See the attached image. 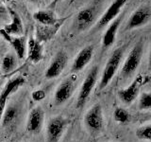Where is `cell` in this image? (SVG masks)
I'll use <instances>...</instances> for the list:
<instances>
[{
  "mask_svg": "<svg viewBox=\"0 0 151 142\" xmlns=\"http://www.w3.org/2000/svg\"><path fill=\"white\" fill-rule=\"evenodd\" d=\"M113 118L118 123L126 124V123H129L131 120V116L129 113V111H127L126 109L122 107H118L113 112Z\"/></svg>",
  "mask_w": 151,
  "mask_h": 142,
  "instance_id": "603a6c76",
  "label": "cell"
},
{
  "mask_svg": "<svg viewBox=\"0 0 151 142\" xmlns=\"http://www.w3.org/2000/svg\"><path fill=\"white\" fill-rule=\"evenodd\" d=\"M141 85H142V77L138 76V77L132 80V83L129 85H127V87L122 88L118 91L117 94L118 98L120 99V101L124 104L129 105L139 96Z\"/></svg>",
  "mask_w": 151,
  "mask_h": 142,
  "instance_id": "30bf717a",
  "label": "cell"
},
{
  "mask_svg": "<svg viewBox=\"0 0 151 142\" xmlns=\"http://www.w3.org/2000/svg\"><path fill=\"white\" fill-rule=\"evenodd\" d=\"M135 135L137 138L145 141H151V123L139 127L136 130Z\"/></svg>",
  "mask_w": 151,
  "mask_h": 142,
  "instance_id": "cb8c5ba5",
  "label": "cell"
},
{
  "mask_svg": "<svg viewBox=\"0 0 151 142\" xmlns=\"http://www.w3.org/2000/svg\"><path fill=\"white\" fill-rule=\"evenodd\" d=\"M68 62V56L64 51L60 50L55 55V57L50 63L48 68L46 69L45 78L46 79H55L63 72L66 64Z\"/></svg>",
  "mask_w": 151,
  "mask_h": 142,
  "instance_id": "8fae6325",
  "label": "cell"
},
{
  "mask_svg": "<svg viewBox=\"0 0 151 142\" xmlns=\"http://www.w3.org/2000/svg\"><path fill=\"white\" fill-rule=\"evenodd\" d=\"M143 52L144 43L143 41H140L133 46V49H131L127 59L125 60L124 64H123L121 68V76L123 79L127 80L134 75V73L140 66L142 57H143Z\"/></svg>",
  "mask_w": 151,
  "mask_h": 142,
  "instance_id": "7a4b0ae2",
  "label": "cell"
},
{
  "mask_svg": "<svg viewBox=\"0 0 151 142\" xmlns=\"http://www.w3.org/2000/svg\"><path fill=\"white\" fill-rule=\"evenodd\" d=\"M122 15H119L115 20H113L109 28H107V30L105 31L103 35V40H102V45L103 46L107 49V47L112 46L114 44L115 39H116V34H117V30L119 28V26L122 22Z\"/></svg>",
  "mask_w": 151,
  "mask_h": 142,
  "instance_id": "9a60e30c",
  "label": "cell"
},
{
  "mask_svg": "<svg viewBox=\"0 0 151 142\" xmlns=\"http://www.w3.org/2000/svg\"><path fill=\"white\" fill-rule=\"evenodd\" d=\"M24 83H25V80L22 77H17L15 79L9 80L8 84L6 85V87H5V89L2 91L1 95H0V123H1L2 120L3 114L5 110H6V102L8 98L14 90H16L19 86L24 84Z\"/></svg>",
  "mask_w": 151,
  "mask_h": 142,
  "instance_id": "5bb4252c",
  "label": "cell"
},
{
  "mask_svg": "<svg viewBox=\"0 0 151 142\" xmlns=\"http://www.w3.org/2000/svg\"><path fill=\"white\" fill-rule=\"evenodd\" d=\"M3 9V8H2V6H1V4H0V11H2Z\"/></svg>",
  "mask_w": 151,
  "mask_h": 142,
  "instance_id": "4dcf8cb0",
  "label": "cell"
},
{
  "mask_svg": "<svg viewBox=\"0 0 151 142\" xmlns=\"http://www.w3.org/2000/svg\"><path fill=\"white\" fill-rule=\"evenodd\" d=\"M59 1H60V0H54L53 3H52V6H55V5H56L57 3H58Z\"/></svg>",
  "mask_w": 151,
  "mask_h": 142,
  "instance_id": "f1b7e54d",
  "label": "cell"
},
{
  "mask_svg": "<svg viewBox=\"0 0 151 142\" xmlns=\"http://www.w3.org/2000/svg\"><path fill=\"white\" fill-rule=\"evenodd\" d=\"M76 89V79L74 77H68L64 79L61 83L57 87L54 94V104L60 106L64 104L72 97Z\"/></svg>",
  "mask_w": 151,
  "mask_h": 142,
  "instance_id": "5b68a950",
  "label": "cell"
},
{
  "mask_svg": "<svg viewBox=\"0 0 151 142\" xmlns=\"http://www.w3.org/2000/svg\"><path fill=\"white\" fill-rule=\"evenodd\" d=\"M45 120V111L40 106L33 108L27 117V130L31 134L40 133Z\"/></svg>",
  "mask_w": 151,
  "mask_h": 142,
  "instance_id": "7c38bea8",
  "label": "cell"
},
{
  "mask_svg": "<svg viewBox=\"0 0 151 142\" xmlns=\"http://www.w3.org/2000/svg\"><path fill=\"white\" fill-rule=\"evenodd\" d=\"M98 74H99V68L97 65L93 66V68L90 69L79 89V93L77 99L78 108H81L86 104L89 97L91 96V94L93 92L94 85L96 84Z\"/></svg>",
  "mask_w": 151,
  "mask_h": 142,
  "instance_id": "3957f363",
  "label": "cell"
},
{
  "mask_svg": "<svg viewBox=\"0 0 151 142\" xmlns=\"http://www.w3.org/2000/svg\"><path fill=\"white\" fill-rule=\"evenodd\" d=\"M35 20L45 26H54L58 23L55 14L50 11H39L33 15Z\"/></svg>",
  "mask_w": 151,
  "mask_h": 142,
  "instance_id": "ac0fdd59",
  "label": "cell"
},
{
  "mask_svg": "<svg viewBox=\"0 0 151 142\" xmlns=\"http://www.w3.org/2000/svg\"><path fill=\"white\" fill-rule=\"evenodd\" d=\"M84 125L93 134L100 132L103 129L104 117L101 104L96 103L86 112L84 116Z\"/></svg>",
  "mask_w": 151,
  "mask_h": 142,
  "instance_id": "277c9868",
  "label": "cell"
},
{
  "mask_svg": "<svg viewBox=\"0 0 151 142\" xmlns=\"http://www.w3.org/2000/svg\"><path fill=\"white\" fill-rule=\"evenodd\" d=\"M97 14V8L96 6H90L83 9H81L76 16L75 25L77 30L79 31H84L91 28L93 24L96 22Z\"/></svg>",
  "mask_w": 151,
  "mask_h": 142,
  "instance_id": "52a82bcc",
  "label": "cell"
},
{
  "mask_svg": "<svg viewBox=\"0 0 151 142\" xmlns=\"http://www.w3.org/2000/svg\"><path fill=\"white\" fill-rule=\"evenodd\" d=\"M60 25H54V26H45L42 25L37 28V37L39 41H45L49 40L58 30Z\"/></svg>",
  "mask_w": 151,
  "mask_h": 142,
  "instance_id": "d6986e66",
  "label": "cell"
},
{
  "mask_svg": "<svg viewBox=\"0 0 151 142\" xmlns=\"http://www.w3.org/2000/svg\"><path fill=\"white\" fill-rule=\"evenodd\" d=\"M94 49L93 46H87L79 51V53L77 55L74 63L72 64V72H79L83 68H85L90 62H91L93 56Z\"/></svg>",
  "mask_w": 151,
  "mask_h": 142,
  "instance_id": "4fadbf2b",
  "label": "cell"
},
{
  "mask_svg": "<svg viewBox=\"0 0 151 142\" xmlns=\"http://www.w3.org/2000/svg\"><path fill=\"white\" fill-rule=\"evenodd\" d=\"M16 65H17V63H16L15 56L12 53H9L3 58L1 70L4 74L11 73L12 71H13L14 68L16 67Z\"/></svg>",
  "mask_w": 151,
  "mask_h": 142,
  "instance_id": "44dd1931",
  "label": "cell"
},
{
  "mask_svg": "<svg viewBox=\"0 0 151 142\" xmlns=\"http://www.w3.org/2000/svg\"><path fill=\"white\" fill-rule=\"evenodd\" d=\"M112 142H115V141H112Z\"/></svg>",
  "mask_w": 151,
  "mask_h": 142,
  "instance_id": "d6a6232c",
  "label": "cell"
},
{
  "mask_svg": "<svg viewBox=\"0 0 151 142\" xmlns=\"http://www.w3.org/2000/svg\"><path fill=\"white\" fill-rule=\"evenodd\" d=\"M12 46L13 47L14 51L18 57V59H24L25 56L27 54V43H26V39L25 37H16V38H13L12 41Z\"/></svg>",
  "mask_w": 151,
  "mask_h": 142,
  "instance_id": "ffe728a7",
  "label": "cell"
},
{
  "mask_svg": "<svg viewBox=\"0 0 151 142\" xmlns=\"http://www.w3.org/2000/svg\"><path fill=\"white\" fill-rule=\"evenodd\" d=\"M29 1H31V2H34V3H36V2H39L40 0H29Z\"/></svg>",
  "mask_w": 151,
  "mask_h": 142,
  "instance_id": "f546056e",
  "label": "cell"
},
{
  "mask_svg": "<svg viewBox=\"0 0 151 142\" xmlns=\"http://www.w3.org/2000/svg\"><path fill=\"white\" fill-rule=\"evenodd\" d=\"M45 97V92L44 90H36L32 93V99L35 101H40L42 99H44Z\"/></svg>",
  "mask_w": 151,
  "mask_h": 142,
  "instance_id": "484cf974",
  "label": "cell"
},
{
  "mask_svg": "<svg viewBox=\"0 0 151 142\" xmlns=\"http://www.w3.org/2000/svg\"><path fill=\"white\" fill-rule=\"evenodd\" d=\"M9 13H11V16H12V23L5 27L4 30L11 35L19 36L23 34L24 27H23V23H22L20 16H19L14 11H12V9H9Z\"/></svg>",
  "mask_w": 151,
  "mask_h": 142,
  "instance_id": "e0dca14e",
  "label": "cell"
},
{
  "mask_svg": "<svg viewBox=\"0 0 151 142\" xmlns=\"http://www.w3.org/2000/svg\"><path fill=\"white\" fill-rule=\"evenodd\" d=\"M27 55L33 63H39L42 59V46L39 40L30 38L27 43Z\"/></svg>",
  "mask_w": 151,
  "mask_h": 142,
  "instance_id": "2e32d148",
  "label": "cell"
},
{
  "mask_svg": "<svg viewBox=\"0 0 151 142\" xmlns=\"http://www.w3.org/2000/svg\"><path fill=\"white\" fill-rule=\"evenodd\" d=\"M151 20V8L147 6H142L138 8L131 14L127 21L125 30H131L146 25Z\"/></svg>",
  "mask_w": 151,
  "mask_h": 142,
  "instance_id": "ba28073f",
  "label": "cell"
},
{
  "mask_svg": "<svg viewBox=\"0 0 151 142\" xmlns=\"http://www.w3.org/2000/svg\"><path fill=\"white\" fill-rule=\"evenodd\" d=\"M149 117V118H150V120H151V113L149 114V117Z\"/></svg>",
  "mask_w": 151,
  "mask_h": 142,
  "instance_id": "1f68e13d",
  "label": "cell"
},
{
  "mask_svg": "<svg viewBox=\"0 0 151 142\" xmlns=\"http://www.w3.org/2000/svg\"><path fill=\"white\" fill-rule=\"evenodd\" d=\"M138 108L140 110H149L151 109V92H145L140 96Z\"/></svg>",
  "mask_w": 151,
  "mask_h": 142,
  "instance_id": "d4e9b609",
  "label": "cell"
},
{
  "mask_svg": "<svg viewBox=\"0 0 151 142\" xmlns=\"http://www.w3.org/2000/svg\"><path fill=\"white\" fill-rule=\"evenodd\" d=\"M18 116V109L15 106H9L5 110L1 123L3 126H8L14 122Z\"/></svg>",
  "mask_w": 151,
  "mask_h": 142,
  "instance_id": "7402d4cb",
  "label": "cell"
},
{
  "mask_svg": "<svg viewBox=\"0 0 151 142\" xmlns=\"http://www.w3.org/2000/svg\"><path fill=\"white\" fill-rule=\"evenodd\" d=\"M124 51H125L124 46L119 47V49H117L113 52L111 56L110 57V59L108 60V62L105 64V67L103 69L100 83L98 84V88H97L98 91H101V90L105 89L111 83L112 79L114 78L117 70L121 64Z\"/></svg>",
  "mask_w": 151,
  "mask_h": 142,
  "instance_id": "6da1fadb",
  "label": "cell"
},
{
  "mask_svg": "<svg viewBox=\"0 0 151 142\" xmlns=\"http://www.w3.org/2000/svg\"><path fill=\"white\" fill-rule=\"evenodd\" d=\"M68 124V120L63 117H56L49 120L46 128L47 142H59Z\"/></svg>",
  "mask_w": 151,
  "mask_h": 142,
  "instance_id": "8992f818",
  "label": "cell"
},
{
  "mask_svg": "<svg viewBox=\"0 0 151 142\" xmlns=\"http://www.w3.org/2000/svg\"><path fill=\"white\" fill-rule=\"evenodd\" d=\"M0 34L2 35V37H3L6 41H8L9 43H12V41L13 38H12L11 34H9V33H8L6 30H0Z\"/></svg>",
  "mask_w": 151,
  "mask_h": 142,
  "instance_id": "4316f807",
  "label": "cell"
},
{
  "mask_svg": "<svg viewBox=\"0 0 151 142\" xmlns=\"http://www.w3.org/2000/svg\"><path fill=\"white\" fill-rule=\"evenodd\" d=\"M148 67L151 70V47H150V51H149V57H148Z\"/></svg>",
  "mask_w": 151,
  "mask_h": 142,
  "instance_id": "83f0119b",
  "label": "cell"
},
{
  "mask_svg": "<svg viewBox=\"0 0 151 142\" xmlns=\"http://www.w3.org/2000/svg\"><path fill=\"white\" fill-rule=\"evenodd\" d=\"M127 1V0H114L96 23V30H99V28L106 27L108 24H111V22H112L114 19L119 16L121 9L124 8Z\"/></svg>",
  "mask_w": 151,
  "mask_h": 142,
  "instance_id": "9c48e42d",
  "label": "cell"
}]
</instances>
